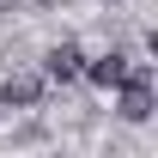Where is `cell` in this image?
Segmentation results:
<instances>
[{"instance_id": "obj_1", "label": "cell", "mask_w": 158, "mask_h": 158, "mask_svg": "<svg viewBox=\"0 0 158 158\" xmlns=\"http://www.w3.org/2000/svg\"><path fill=\"white\" fill-rule=\"evenodd\" d=\"M122 116L128 122L152 116V67H134V61H128V73H122Z\"/></svg>"}, {"instance_id": "obj_2", "label": "cell", "mask_w": 158, "mask_h": 158, "mask_svg": "<svg viewBox=\"0 0 158 158\" xmlns=\"http://www.w3.org/2000/svg\"><path fill=\"white\" fill-rule=\"evenodd\" d=\"M37 98H43V79H31V73H19V79L0 85V103H6V110H31Z\"/></svg>"}, {"instance_id": "obj_3", "label": "cell", "mask_w": 158, "mask_h": 158, "mask_svg": "<svg viewBox=\"0 0 158 158\" xmlns=\"http://www.w3.org/2000/svg\"><path fill=\"white\" fill-rule=\"evenodd\" d=\"M79 73L91 79V85H103V91H110V85H122V73H128V55H98V61H85Z\"/></svg>"}, {"instance_id": "obj_4", "label": "cell", "mask_w": 158, "mask_h": 158, "mask_svg": "<svg viewBox=\"0 0 158 158\" xmlns=\"http://www.w3.org/2000/svg\"><path fill=\"white\" fill-rule=\"evenodd\" d=\"M79 67H85V55H79L73 43L49 49V79H61V85H67V79H79Z\"/></svg>"}]
</instances>
